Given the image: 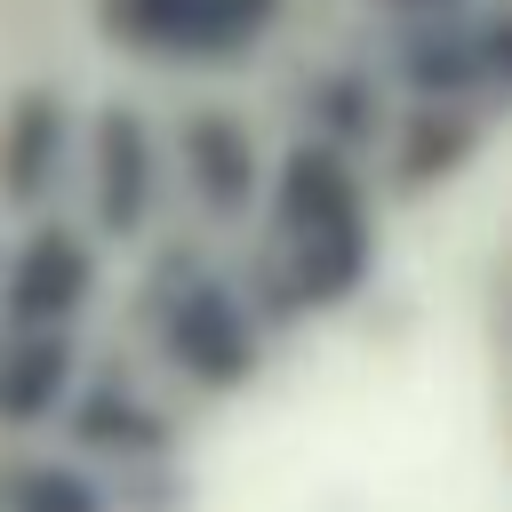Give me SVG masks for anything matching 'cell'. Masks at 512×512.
<instances>
[{"label": "cell", "instance_id": "3957f363", "mask_svg": "<svg viewBox=\"0 0 512 512\" xmlns=\"http://www.w3.org/2000/svg\"><path fill=\"white\" fill-rule=\"evenodd\" d=\"M368 8H384V16L400 24V16H448V8H464V0H368Z\"/></svg>", "mask_w": 512, "mask_h": 512}, {"label": "cell", "instance_id": "6da1fadb", "mask_svg": "<svg viewBox=\"0 0 512 512\" xmlns=\"http://www.w3.org/2000/svg\"><path fill=\"white\" fill-rule=\"evenodd\" d=\"M288 0H96V32L160 64H232L248 56Z\"/></svg>", "mask_w": 512, "mask_h": 512}, {"label": "cell", "instance_id": "7a4b0ae2", "mask_svg": "<svg viewBox=\"0 0 512 512\" xmlns=\"http://www.w3.org/2000/svg\"><path fill=\"white\" fill-rule=\"evenodd\" d=\"M72 160H80V112L64 88H16L8 112H0V208L40 224V216H64V184H72Z\"/></svg>", "mask_w": 512, "mask_h": 512}]
</instances>
